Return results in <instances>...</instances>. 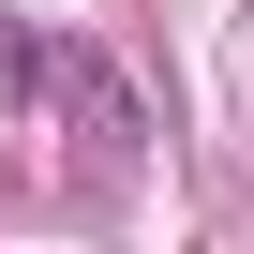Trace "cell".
Here are the masks:
<instances>
[{
    "label": "cell",
    "instance_id": "1",
    "mask_svg": "<svg viewBox=\"0 0 254 254\" xmlns=\"http://www.w3.org/2000/svg\"><path fill=\"white\" fill-rule=\"evenodd\" d=\"M45 90H60V120H75V194L120 209V194H135V165H150V90L120 75L105 45H45Z\"/></svg>",
    "mask_w": 254,
    "mask_h": 254
},
{
    "label": "cell",
    "instance_id": "2",
    "mask_svg": "<svg viewBox=\"0 0 254 254\" xmlns=\"http://www.w3.org/2000/svg\"><path fill=\"white\" fill-rule=\"evenodd\" d=\"M45 90V45H30V15H0V105H30Z\"/></svg>",
    "mask_w": 254,
    "mask_h": 254
}]
</instances>
